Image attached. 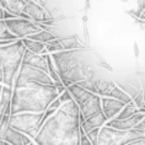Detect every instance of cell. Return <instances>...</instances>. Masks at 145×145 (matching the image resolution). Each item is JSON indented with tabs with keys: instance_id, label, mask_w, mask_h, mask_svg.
<instances>
[{
	"instance_id": "obj_9",
	"label": "cell",
	"mask_w": 145,
	"mask_h": 145,
	"mask_svg": "<svg viewBox=\"0 0 145 145\" xmlns=\"http://www.w3.org/2000/svg\"><path fill=\"white\" fill-rule=\"evenodd\" d=\"M6 26L11 33H14L17 38L27 37L28 35H33L36 32L41 31L42 28L38 26L37 22L30 19H24V17H14V19L4 20Z\"/></svg>"
},
{
	"instance_id": "obj_32",
	"label": "cell",
	"mask_w": 145,
	"mask_h": 145,
	"mask_svg": "<svg viewBox=\"0 0 145 145\" xmlns=\"http://www.w3.org/2000/svg\"><path fill=\"white\" fill-rule=\"evenodd\" d=\"M25 1H30V0H25Z\"/></svg>"
},
{
	"instance_id": "obj_28",
	"label": "cell",
	"mask_w": 145,
	"mask_h": 145,
	"mask_svg": "<svg viewBox=\"0 0 145 145\" xmlns=\"http://www.w3.org/2000/svg\"><path fill=\"white\" fill-rule=\"evenodd\" d=\"M14 17H16L15 15H12L11 12L6 11V10H4V20H9V19H14Z\"/></svg>"
},
{
	"instance_id": "obj_10",
	"label": "cell",
	"mask_w": 145,
	"mask_h": 145,
	"mask_svg": "<svg viewBox=\"0 0 145 145\" xmlns=\"http://www.w3.org/2000/svg\"><path fill=\"white\" fill-rule=\"evenodd\" d=\"M96 84V93L100 96H107V97H113V99L121 100L124 103L130 102L132 97H130L125 91L119 88L117 84H114L113 81L105 80V79H95Z\"/></svg>"
},
{
	"instance_id": "obj_12",
	"label": "cell",
	"mask_w": 145,
	"mask_h": 145,
	"mask_svg": "<svg viewBox=\"0 0 145 145\" xmlns=\"http://www.w3.org/2000/svg\"><path fill=\"white\" fill-rule=\"evenodd\" d=\"M124 102L121 100L113 99V97H107V96H101V111L106 116L107 121L108 119L114 118L119 113V111L124 107Z\"/></svg>"
},
{
	"instance_id": "obj_24",
	"label": "cell",
	"mask_w": 145,
	"mask_h": 145,
	"mask_svg": "<svg viewBox=\"0 0 145 145\" xmlns=\"http://www.w3.org/2000/svg\"><path fill=\"white\" fill-rule=\"evenodd\" d=\"M95 76H92V78H88V79H84V80H81V81H79L76 82V84H79L81 86V88H84L86 90H89V91H91V92H95L96 93V84H95Z\"/></svg>"
},
{
	"instance_id": "obj_29",
	"label": "cell",
	"mask_w": 145,
	"mask_h": 145,
	"mask_svg": "<svg viewBox=\"0 0 145 145\" xmlns=\"http://www.w3.org/2000/svg\"><path fill=\"white\" fill-rule=\"evenodd\" d=\"M0 84H3V65H1V60H0Z\"/></svg>"
},
{
	"instance_id": "obj_15",
	"label": "cell",
	"mask_w": 145,
	"mask_h": 145,
	"mask_svg": "<svg viewBox=\"0 0 145 145\" xmlns=\"http://www.w3.org/2000/svg\"><path fill=\"white\" fill-rule=\"evenodd\" d=\"M21 63L31 65V67L42 69L43 71L48 72V69H47V60H46V56L44 54H36L31 50H28L26 47H25V52H24V57H22V61Z\"/></svg>"
},
{
	"instance_id": "obj_8",
	"label": "cell",
	"mask_w": 145,
	"mask_h": 145,
	"mask_svg": "<svg viewBox=\"0 0 145 145\" xmlns=\"http://www.w3.org/2000/svg\"><path fill=\"white\" fill-rule=\"evenodd\" d=\"M27 81H36V82L48 84V85L54 84L53 80L48 75V72L43 71L42 69H38V68L31 67V65L21 63L20 69H19V71H17V75L15 78V81H14V86L19 85L21 82H27Z\"/></svg>"
},
{
	"instance_id": "obj_7",
	"label": "cell",
	"mask_w": 145,
	"mask_h": 145,
	"mask_svg": "<svg viewBox=\"0 0 145 145\" xmlns=\"http://www.w3.org/2000/svg\"><path fill=\"white\" fill-rule=\"evenodd\" d=\"M141 138L139 134L135 133L133 129L121 130L103 124L99 132V140L97 144L100 145H128L130 141Z\"/></svg>"
},
{
	"instance_id": "obj_25",
	"label": "cell",
	"mask_w": 145,
	"mask_h": 145,
	"mask_svg": "<svg viewBox=\"0 0 145 145\" xmlns=\"http://www.w3.org/2000/svg\"><path fill=\"white\" fill-rule=\"evenodd\" d=\"M134 132L135 133H138L139 135L141 137V138H145V113H144V117H143V119L138 123V124L135 125V127H133L132 128Z\"/></svg>"
},
{
	"instance_id": "obj_18",
	"label": "cell",
	"mask_w": 145,
	"mask_h": 145,
	"mask_svg": "<svg viewBox=\"0 0 145 145\" xmlns=\"http://www.w3.org/2000/svg\"><path fill=\"white\" fill-rule=\"evenodd\" d=\"M21 41H22L24 46L26 47L28 50H31V52H33L36 54H46L47 53L46 43L35 41V39H31V38H27V37L21 38Z\"/></svg>"
},
{
	"instance_id": "obj_21",
	"label": "cell",
	"mask_w": 145,
	"mask_h": 145,
	"mask_svg": "<svg viewBox=\"0 0 145 145\" xmlns=\"http://www.w3.org/2000/svg\"><path fill=\"white\" fill-rule=\"evenodd\" d=\"M61 44L63 50H68V49H75V48H82L81 44H79L78 38L75 37H65V38H58Z\"/></svg>"
},
{
	"instance_id": "obj_19",
	"label": "cell",
	"mask_w": 145,
	"mask_h": 145,
	"mask_svg": "<svg viewBox=\"0 0 145 145\" xmlns=\"http://www.w3.org/2000/svg\"><path fill=\"white\" fill-rule=\"evenodd\" d=\"M139 112L138 110V107L135 106V103L133 102V101H130V102L125 103L124 107L122 108L121 111H119V113L114 118H118V119H124V118H128V117H132L133 114H135Z\"/></svg>"
},
{
	"instance_id": "obj_20",
	"label": "cell",
	"mask_w": 145,
	"mask_h": 145,
	"mask_svg": "<svg viewBox=\"0 0 145 145\" xmlns=\"http://www.w3.org/2000/svg\"><path fill=\"white\" fill-rule=\"evenodd\" d=\"M27 38H31V39H35V41H38V42H43V43H47L49 41H53L56 37V35L50 33L48 31H44V30H41L38 32H36L33 35H28Z\"/></svg>"
},
{
	"instance_id": "obj_27",
	"label": "cell",
	"mask_w": 145,
	"mask_h": 145,
	"mask_svg": "<svg viewBox=\"0 0 145 145\" xmlns=\"http://www.w3.org/2000/svg\"><path fill=\"white\" fill-rule=\"evenodd\" d=\"M79 145H91V141H90L86 133L84 132L81 124H80V140H79Z\"/></svg>"
},
{
	"instance_id": "obj_26",
	"label": "cell",
	"mask_w": 145,
	"mask_h": 145,
	"mask_svg": "<svg viewBox=\"0 0 145 145\" xmlns=\"http://www.w3.org/2000/svg\"><path fill=\"white\" fill-rule=\"evenodd\" d=\"M99 132H100V128H93L89 132H86V135L90 139L92 145H97V140H99Z\"/></svg>"
},
{
	"instance_id": "obj_16",
	"label": "cell",
	"mask_w": 145,
	"mask_h": 145,
	"mask_svg": "<svg viewBox=\"0 0 145 145\" xmlns=\"http://www.w3.org/2000/svg\"><path fill=\"white\" fill-rule=\"evenodd\" d=\"M106 122H107L106 116L103 114L102 111H100L99 113L86 118L85 121L81 123V127H82V129H84V132L86 133V132H89V130H91L93 128H101Z\"/></svg>"
},
{
	"instance_id": "obj_13",
	"label": "cell",
	"mask_w": 145,
	"mask_h": 145,
	"mask_svg": "<svg viewBox=\"0 0 145 145\" xmlns=\"http://www.w3.org/2000/svg\"><path fill=\"white\" fill-rule=\"evenodd\" d=\"M143 117H144V113L138 112V113L133 114L132 117H128V118H124V119H118V118L108 119L105 124L108 125V127H112V128H116V129L129 130V129H132L133 127H135L138 123L143 119Z\"/></svg>"
},
{
	"instance_id": "obj_6",
	"label": "cell",
	"mask_w": 145,
	"mask_h": 145,
	"mask_svg": "<svg viewBox=\"0 0 145 145\" xmlns=\"http://www.w3.org/2000/svg\"><path fill=\"white\" fill-rule=\"evenodd\" d=\"M43 114L44 112H19L10 114L9 125L33 139L42 125Z\"/></svg>"
},
{
	"instance_id": "obj_31",
	"label": "cell",
	"mask_w": 145,
	"mask_h": 145,
	"mask_svg": "<svg viewBox=\"0 0 145 145\" xmlns=\"http://www.w3.org/2000/svg\"><path fill=\"white\" fill-rule=\"evenodd\" d=\"M1 89H3V84H0V95H1Z\"/></svg>"
},
{
	"instance_id": "obj_5",
	"label": "cell",
	"mask_w": 145,
	"mask_h": 145,
	"mask_svg": "<svg viewBox=\"0 0 145 145\" xmlns=\"http://www.w3.org/2000/svg\"><path fill=\"white\" fill-rule=\"evenodd\" d=\"M68 91L70 92L72 100L78 103L80 110V123H82L86 118L99 113L101 111V96L95 92L81 88L76 82H72L67 86Z\"/></svg>"
},
{
	"instance_id": "obj_22",
	"label": "cell",
	"mask_w": 145,
	"mask_h": 145,
	"mask_svg": "<svg viewBox=\"0 0 145 145\" xmlns=\"http://www.w3.org/2000/svg\"><path fill=\"white\" fill-rule=\"evenodd\" d=\"M46 56V60H47V69H48V75L50 76V79L53 80V82H58V81H61L59 75L57 72V69L54 67V63H53V59L50 57V54H44Z\"/></svg>"
},
{
	"instance_id": "obj_1",
	"label": "cell",
	"mask_w": 145,
	"mask_h": 145,
	"mask_svg": "<svg viewBox=\"0 0 145 145\" xmlns=\"http://www.w3.org/2000/svg\"><path fill=\"white\" fill-rule=\"evenodd\" d=\"M80 110L74 100L63 102L42 123L33 143L38 145H79Z\"/></svg>"
},
{
	"instance_id": "obj_30",
	"label": "cell",
	"mask_w": 145,
	"mask_h": 145,
	"mask_svg": "<svg viewBox=\"0 0 145 145\" xmlns=\"http://www.w3.org/2000/svg\"><path fill=\"white\" fill-rule=\"evenodd\" d=\"M0 20H4V9L0 6Z\"/></svg>"
},
{
	"instance_id": "obj_11",
	"label": "cell",
	"mask_w": 145,
	"mask_h": 145,
	"mask_svg": "<svg viewBox=\"0 0 145 145\" xmlns=\"http://www.w3.org/2000/svg\"><path fill=\"white\" fill-rule=\"evenodd\" d=\"M26 15L28 16V19L35 21V22H46L48 20H52V17L48 15V12L46 11L42 6H39L35 0H30V1H26V5H25L24 11Z\"/></svg>"
},
{
	"instance_id": "obj_4",
	"label": "cell",
	"mask_w": 145,
	"mask_h": 145,
	"mask_svg": "<svg viewBox=\"0 0 145 145\" xmlns=\"http://www.w3.org/2000/svg\"><path fill=\"white\" fill-rule=\"evenodd\" d=\"M25 52V46L21 38H17L8 44L0 46V60L3 65V85L14 86V81L20 69Z\"/></svg>"
},
{
	"instance_id": "obj_17",
	"label": "cell",
	"mask_w": 145,
	"mask_h": 145,
	"mask_svg": "<svg viewBox=\"0 0 145 145\" xmlns=\"http://www.w3.org/2000/svg\"><path fill=\"white\" fill-rule=\"evenodd\" d=\"M25 5H26L25 0H0V6L16 17H20V14L25 9Z\"/></svg>"
},
{
	"instance_id": "obj_3",
	"label": "cell",
	"mask_w": 145,
	"mask_h": 145,
	"mask_svg": "<svg viewBox=\"0 0 145 145\" xmlns=\"http://www.w3.org/2000/svg\"><path fill=\"white\" fill-rule=\"evenodd\" d=\"M76 53L78 48L60 50L50 54L57 72L65 88L72 82H79L84 79L93 76V72L90 70L88 65L79 60Z\"/></svg>"
},
{
	"instance_id": "obj_2",
	"label": "cell",
	"mask_w": 145,
	"mask_h": 145,
	"mask_svg": "<svg viewBox=\"0 0 145 145\" xmlns=\"http://www.w3.org/2000/svg\"><path fill=\"white\" fill-rule=\"evenodd\" d=\"M56 85L36 81L21 82L12 88L10 114L19 112H44L49 103L58 97Z\"/></svg>"
},
{
	"instance_id": "obj_23",
	"label": "cell",
	"mask_w": 145,
	"mask_h": 145,
	"mask_svg": "<svg viewBox=\"0 0 145 145\" xmlns=\"http://www.w3.org/2000/svg\"><path fill=\"white\" fill-rule=\"evenodd\" d=\"M17 37L10 32L4 20H0V41H16Z\"/></svg>"
},
{
	"instance_id": "obj_14",
	"label": "cell",
	"mask_w": 145,
	"mask_h": 145,
	"mask_svg": "<svg viewBox=\"0 0 145 145\" xmlns=\"http://www.w3.org/2000/svg\"><path fill=\"white\" fill-rule=\"evenodd\" d=\"M4 140L8 144H11V145H31V144H35L33 139L28 137L27 134L20 132V130L14 129L10 125L8 127V129H6V132L4 134Z\"/></svg>"
}]
</instances>
